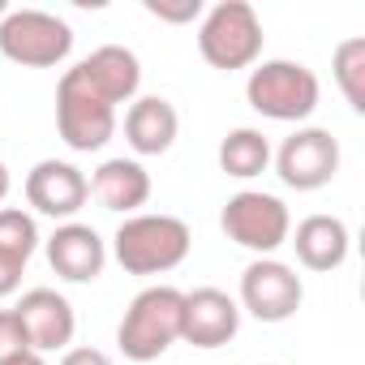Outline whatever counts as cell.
I'll return each mask as SVG.
<instances>
[{"label":"cell","instance_id":"cell-11","mask_svg":"<svg viewBox=\"0 0 365 365\" xmlns=\"http://www.w3.org/2000/svg\"><path fill=\"white\" fill-rule=\"evenodd\" d=\"M241 331V305L224 288H194L180 309V339L194 348H224Z\"/></svg>","mask_w":365,"mask_h":365},{"label":"cell","instance_id":"cell-16","mask_svg":"<svg viewBox=\"0 0 365 365\" xmlns=\"http://www.w3.org/2000/svg\"><path fill=\"white\" fill-rule=\"evenodd\" d=\"M91 194L99 198L103 211H116V215H138V207H146L150 198V176L138 159H108L95 168L91 176Z\"/></svg>","mask_w":365,"mask_h":365},{"label":"cell","instance_id":"cell-25","mask_svg":"<svg viewBox=\"0 0 365 365\" xmlns=\"http://www.w3.org/2000/svg\"><path fill=\"white\" fill-rule=\"evenodd\" d=\"M9 185H14V180H9V168H5V163H0V202H5V198H9Z\"/></svg>","mask_w":365,"mask_h":365},{"label":"cell","instance_id":"cell-3","mask_svg":"<svg viewBox=\"0 0 365 365\" xmlns=\"http://www.w3.org/2000/svg\"><path fill=\"white\" fill-rule=\"evenodd\" d=\"M180 309H185V292L172 288V284H155L142 288L120 327H116V344L129 361H155L163 356L176 339H180Z\"/></svg>","mask_w":365,"mask_h":365},{"label":"cell","instance_id":"cell-18","mask_svg":"<svg viewBox=\"0 0 365 365\" xmlns=\"http://www.w3.org/2000/svg\"><path fill=\"white\" fill-rule=\"evenodd\" d=\"M331 73H335V86L348 99V108L352 112H365V39L361 35H352V39H344L335 48Z\"/></svg>","mask_w":365,"mask_h":365},{"label":"cell","instance_id":"cell-20","mask_svg":"<svg viewBox=\"0 0 365 365\" xmlns=\"http://www.w3.org/2000/svg\"><path fill=\"white\" fill-rule=\"evenodd\" d=\"M142 9L159 22H172V26H185V22H198L207 9L202 0H142Z\"/></svg>","mask_w":365,"mask_h":365},{"label":"cell","instance_id":"cell-6","mask_svg":"<svg viewBox=\"0 0 365 365\" xmlns=\"http://www.w3.org/2000/svg\"><path fill=\"white\" fill-rule=\"evenodd\" d=\"M73 52V31L65 18L43 9H9L0 18V56L22 69H52Z\"/></svg>","mask_w":365,"mask_h":365},{"label":"cell","instance_id":"cell-10","mask_svg":"<svg viewBox=\"0 0 365 365\" xmlns=\"http://www.w3.org/2000/svg\"><path fill=\"white\" fill-rule=\"evenodd\" d=\"M91 198V180L65 159H39L26 172V202L48 220H73Z\"/></svg>","mask_w":365,"mask_h":365},{"label":"cell","instance_id":"cell-15","mask_svg":"<svg viewBox=\"0 0 365 365\" xmlns=\"http://www.w3.org/2000/svg\"><path fill=\"white\" fill-rule=\"evenodd\" d=\"M288 241L305 271H335V267H344L352 237L339 215H305L297 224V232H288Z\"/></svg>","mask_w":365,"mask_h":365},{"label":"cell","instance_id":"cell-14","mask_svg":"<svg viewBox=\"0 0 365 365\" xmlns=\"http://www.w3.org/2000/svg\"><path fill=\"white\" fill-rule=\"evenodd\" d=\"M180 133V116L163 95H142L125 108V142L133 155H163Z\"/></svg>","mask_w":365,"mask_h":365},{"label":"cell","instance_id":"cell-19","mask_svg":"<svg viewBox=\"0 0 365 365\" xmlns=\"http://www.w3.org/2000/svg\"><path fill=\"white\" fill-rule=\"evenodd\" d=\"M35 250H39V228H35V220H31L26 211H18V207H0V258L26 267Z\"/></svg>","mask_w":365,"mask_h":365},{"label":"cell","instance_id":"cell-13","mask_svg":"<svg viewBox=\"0 0 365 365\" xmlns=\"http://www.w3.org/2000/svg\"><path fill=\"white\" fill-rule=\"evenodd\" d=\"M48 267L69 284H91L108 267V245L91 224L69 220L48 237Z\"/></svg>","mask_w":365,"mask_h":365},{"label":"cell","instance_id":"cell-21","mask_svg":"<svg viewBox=\"0 0 365 365\" xmlns=\"http://www.w3.org/2000/svg\"><path fill=\"white\" fill-rule=\"evenodd\" d=\"M22 352H31V339L22 331V318L14 309H0V361L22 356Z\"/></svg>","mask_w":365,"mask_h":365},{"label":"cell","instance_id":"cell-7","mask_svg":"<svg viewBox=\"0 0 365 365\" xmlns=\"http://www.w3.org/2000/svg\"><path fill=\"white\" fill-rule=\"evenodd\" d=\"M220 228L228 232L232 245L258 254V258H271L279 245H288V232H292V215L288 207L275 198V194H262V190H241L224 202V215H220Z\"/></svg>","mask_w":365,"mask_h":365},{"label":"cell","instance_id":"cell-12","mask_svg":"<svg viewBox=\"0 0 365 365\" xmlns=\"http://www.w3.org/2000/svg\"><path fill=\"white\" fill-rule=\"evenodd\" d=\"M14 314L22 318L31 352L43 356V352H61V348L73 344L78 318H73V305L56 288H31V292H22V301L14 305Z\"/></svg>","mask_w":365,"mask_h":365},{"label":"cell","instance_id":"cell-4","mask_svg":"<svg viewBox=\"0 0 365 365\" xmlns=\"http://www.w3.org/2000/svg\"><path fill=\"white\" fill-rule=\"evenodd\" d=\"M245 99L267 120L301 125V120L314 116V108L322 99V86H318V73L301 61H262L245 82Z\"/></svg>","mask_w":365,"mask_h":365},{"label":"cell","instance_id":"cell-8","mask_svg":"<svg viewBox=\"0 0 365 365\" xmlns=\"http://www.w3.org/2000/svg\"><path fill=\"white\" fill-rule=\"evenodd\" d=\"M275 172L288 190L297 194H309V190H322L335 180L339 172V142L331 138V129H318V125H297L279 150H275Z\"/></svg>","mask_w":365,"mask_h":365},{"label":"cell","instance_id":"cell-17","mask_svg":"<svg viewBox=\"0 0 365 365\" xmlns=\"http://www.w3.org/2000/svg\"><path fill=\"white\" fill-rule=\"evenodd\" d=\"M271 163V142L262 129H232L224 142H220V168L237 180H250V176H262Z\"/></svg>","mask_w":365,"mask_h":365},{"label":"cell","instance_id":"cell-24","mask_svg":"<svg viewBox=\"0 0 365 365\" xmlns=\"http://www.w3.org/2000/svg\"><path fill=\"white\" fill-rule=\"evenodd\" d=\"M0 365H43L39 352H22V356H9V361H0Z\"/></svg>","mask_w":365,"mask_h":365},{"label":"cell","instance_id":"cell-9","mask_svg":"<svg viewBox=\"0 0 365 365\" xmlns=\"http://www.w3.org/2000/svg\"><path fill=\"white\" fill-rule=\"evenodd\" d=\"M305 301L301 275L279 258H254L241 271V309H250L258 322H288Z\"/></svg>","mask_w":365,"mask_h":365},{"label":"cell","instance_id":"cell-1","mask_svg":"<svg viewBox=\"0 0 365 365\" xmlns=\"http://www.w3.org/2000/svg\"><path fill=\"white\" fill-rule=\"evenodd\" d=\"M142 86V65L129 48L103 43L73 69H65L56 86V129L69 150L91 155L103 150L116 133L120 103H133Z\"/></svg>","mask_w":365,"mask_h":365},{"label":"cell","instance_id":"cell-22","mask_svg":"<svg viewBox=\"0 0 365 365\" xmlns=\"http://www.w3.org/2000/svg\"><path fill=\"white\" fill-rule=\"evenodd\" d=\"M61 365H112V356L103 348H65Z\"/></svg>","mask_w":365,"mask_h":365},{"label":"cell","instance_id":"cell-23","mask_svg":"<svg viewBox=\"0 0 365 365\" xmlns=\"http://www.w3.org/2000/svg\"><path fill=\"white\" fill-rule=\"evenodd\" d=\"M22 271H26V267H18V262H9V258H0V297L18 292V284H22Z\"/></svg>","mask_w":365,"mask_h":365},{"label":"cell","instance_id":"cell-26","mask_svg":"<svg viewBox=\"0 0 365 365\" xmlns=\"http://www.w3.org/2000/svg\"><path fill=\"white\" fill-rule=\"evenodd\" d=\"M5 14H9V5H5V0H0V18H5Z\"/></svg>","mask_w":365,"mask_h":365},{"label":"cell","instance_id":"cell-5","mask_svg":"<svg viewBox=\"0 0 365 365\" xmlns=\"http://www.w3.org/2000/svg\"><path fill=\"white\" fill-rule=\"evenodd\" d=\"M198 52L211 69H250L262 56V22L250 0H220L202 14Z\"/></svg>","mask_w":365,"mask_h":365},{"label":"cell","instance_id":"cell-2","mask_svg":"<svg viewBox=\"0 0 365 365\" xmlns=\"http://www.w3.org/2000/svg\"><path fill=\"white\" fill-rule=\"evenodd\" d=\"M194 232L176 215H125L112 237V258L129 275H163L190 258Z\"/></svg>","mask_w":365,"mask_h":365}]
</instances>
